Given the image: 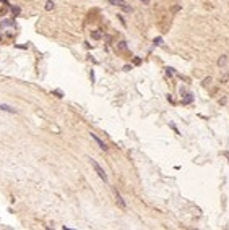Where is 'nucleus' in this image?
<instances>
[{"mask_svg": "<svg viewBox=\"0 0 229 230\" xmlns=\"http://www.w3.org/2000/svg\"><path fill=\"white\" fill-rule=\"evenodd\" d=\"M0 110L8 112V114H16V109H13V107L8 105V104H0Z\"/></svg>", "mask_w": 229, "mask_h": 230, "instance_id": "nucleus-2", "label": "nucleus"}, {"mask_svg": "<svg viewBox=\"0 0 229 230\" xmlns=\"http://www.w3.org/2000/svg\"><path fill=\"white\" fill-rule=\"evenodd\" d=\"M0 26H13V20H7V21H2Z\"/></svg>", "mask_w": 229, "mask_h": 230, "instance_id": "nucleus-8", "label": "nucleus"}, {"mask_svg": "<svg viewBox=\"0 0 229 230\" xmlns=\"http://www.w3.org/2000/svg\"><path fill=\"white\" fill-rule=\"evenodd\" d=\"M210 81H211V78H207V79H205V81H203V84H205V86H207V84H210Z\"/></svg>", "mask_w": 229, "mask_h": 230, "instance_id": "nucleus-11", "label": "nucleus"}, {"mask_svg": "<svg viewBox=\"0 0 229 230\" xmlns=\"http://www.w3.org/2000/svg\"><path fill=\"white\" fill-rule=\"evenodd\" d=\"M155 44H156V45H159V44H161V37H158V39H155Z\"/></svg>", "mask_w": 229, "mask_h": 230, "instance_id": "nucleus-12", "label": "nucleus"}, {"mask_svg": "<svg viewBox=\"0 0 229 230\" xmlns=\"http://www.w3.org/2000/svg\"><path fill=\"white\" fill-rule=\"evenodd\" d=\"M115 201H117V204L120 206V208H125V201L122 199V196H120V193L117 190H115Z\"/></svg>", "mask_w": 229, "mask_h": 230, "instance_id": "nucleus-4", "label": "nucleus"}, {"mask_svg": "<svg viewBox=\"0 0 229 230\" xmlns=\"http://www.w3.org/2000/svg\"><path fill=\"white\" fill-rule=\"evenodd\" d=\"M91 138H93V139H94V141L97 143V146H99V148L102 149V151H106V149H107V146H106V144H104V143H102V141H101V139H99V138H97V136H96L94 133H91Z\"/></svg>", "mask_w": 229, "mask_h": 230, "instance_id": "nucleus-3", "label": "nucleus"}, {"mask_svg": "<svg viewBox=\"0 0 229 230\" xmlns=\"http://www.w3.org/2000/svg\"><path fill=\"white\" fill-rule=\"evenodd\" d=\"M190 101H192V94H187V97H185V99L182 101V102H184V104H189Z\"/></svg>", "mask_w": 229, "mask_h": 230, "instance_id": "nucleus-9", "label": "nucleus"}, {"mask_svg": "<svg viewBox=\"0 0 229 230\" xmlns=\"http://www.w3.org/2000/svg\"><path fill=\"white\" fill-rule=\"evenodd\" d=\"M226 62H227V57H226V55H223V57H219V58H218V65H219V67L226 65Z\"/></svg>", "mask_w": 229, "mask_h": 230, "instance_id": "nucleus-6", "label": "nucleus"}, {"mask_svg": "<svg viewBox=\"0 0 229 230\" xmlns=\"http://www.w3.org/2000/svg\"><path fill=\"white\" fill-rule=\"evenodd\" d=\"M44 8H46L47 12H49V10H52V8H54V2H52V0H47V2H46V7H44Z\"/></svg>", "mask_w": 229, "mask_h": 230, "instance_id": "nucleus-7", "label": "nucleus"}, {"mask_svg": "<svg viewBox=\"0 0 229 230\" xmlns=\"http://www.w3.org/2000/svg\"><path fill=\"white\" fill-rule=\"evenodd\" d=\"M91 165H93V168H94V172L97 173V175H99V178L101 180H104V182H107V173H106V170L104 168H102L99 164H97L96 161H93L91 159Z\"/></svg>", "mask_w": 229, "mask_h": 230, "instance_id": "nucleus-1", "label": "nucleus"}, {"mask_svg": "<svg viewBox=\"0 0 229 230\" xmlns=\"http://www.w3.org/2000/svg\"><path fill=\"white\" fill-rule=\"evenodd\" d=\"M93 37H96V39H99V37H101V34H99V32H93Z\"/></svg>", "mask_w": 229, "mask_h": 230, "instance_id": "nucleus-10", "label": "nucleus"}, {"mask_svg": "<svg viewBox=\"0 0 229 230\" xmlns=\"http://www.w3.org/2000/svg\"><path fill=\"white\" fill-rule=\"evenodd\" d=\"M111 3H114V5H117V7H122V8H125V10H130L124 0H111Z\"/></svg>", "mask_w": 229, "mask_h": 230, "instance_id": "nucleus-5", "label": "nucleus"}, {"mask_svg": "<svg viewBox=\"0 0 229 230\" xmlns=\"http://www.w3.org/2000/svg\"><path fill=\"white\" fill-rule=\"evenodd\" d=\"M119 49H122V50L125 49V42H120V44H119Z\"/></svg>", "mask_w": 229, "mask_h": 230, "instance_id": "nucleus-13", "label": "nucleus"}]
</instances>
